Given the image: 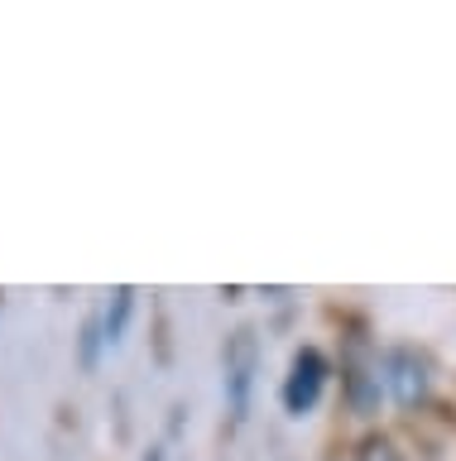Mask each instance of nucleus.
Here are the masks:
<instances>
[{
    "label": "nucleus",
    "instance_id": "obj_1",
    "mask_svg": "<svg viewBox=\"0 0 456 461\" xmlns=\"http://www.w3.org/2000/svg\"><path fill=\"white\" fill-rule=\"evenodd\" d=\"M255 375H260V341H255L250 327H236L221 346V394L236 423H246V413H250Z\"/></svg>",
    "mask_w": 456,
    "mask_h": 461
},
{
    "label": "nucleus",
    "instance_id": "obj_2",
    "mask_svg": "<svg viewBox=\"0 0 456 461\" xmlns=\"http://www.w3.org/2000/svg\"><path fill=\"white\" fill-rule=\"evenodd\" d=\"M326 375H332V366H326V356L317 351V346H303V351L293 356L289 366V380H283V409L289 413H312L326 389Z\"/></svg>",
    "mask_w": 456,
    "mask_h": 461
},
{
    "label": "nucleus",
    "instance_id": "obj_3",
    "mask_svg": "<svg viewBox=\"0 0 456 461\" xmlns=\"http://www.w3.org/2000/svg\"><path fill=\"white\" fill-rule=\"evenodd\" d=\"M384 384H389V394L413 409V403L427 399V389H433V375H427V360L418 351H389L384 356Z\"/></svg>",
    "mask_w": 456,
    "mask_h": 461
},
{
    "label": "nucleus",
    "instance_id": "obj_4",
    "mask_svg": "<svg viewBox=\"0 0 456 461\" xmlns=\"http://www.w3.org/2000/svg\"><path fill=\"white\" fill-rule=\"evenodd\" d=\"M130 312H135V288H130V284H121L116 294H111L106 312H102V341H106V346H121V341H125Z\"/></svg>",
    "mask_w": 456,
    "mask_h": 461
},
{
    "label": "nucleus",
    "instance_id": "obj_5",
    "mask_svg": "<svg viewBox=\"0 0 456 461\" xmlns=\"http://www.w3.org/2000/svg\"><path fill=\"white\" fill-rule=\"evenodd\" d=\"M355 461H398V452H394L389 438H365L361 452H355Z\"/></svg>",
    "mask_w": 456,
    "mask_h": 461
}]
</instances>
